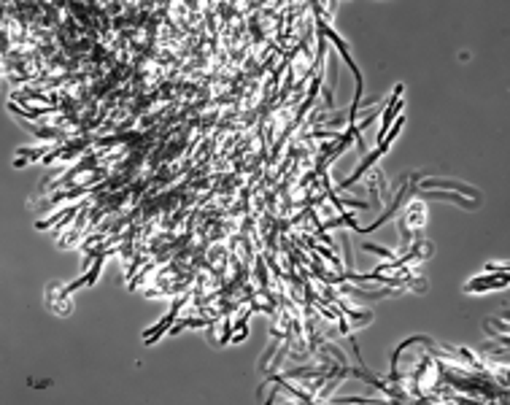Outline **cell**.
<instances>
[{"label": "cell", "mask_w": 510, "mask_h": 405, "mask_svg": "<svg viewBox=\"0 0 510 405\" xmlns=\"http://www.w3.org/2000/svg\"><path fill=\"white\" fill-rule=\"evenodd\" d=\"M46 305L52 308L57 317H68V314L73 311L71 289H68V286H62L60 281H52L49 284V289H46Z\"/></svg>", "instance_id": "6da1fadb"}, {"label": "cell", "mask_w": 510, "mask_h": 405, "mask_svg": "<svg viewBox=\"0 0 510 405\" xmlns=\"http://www.w3.org/2000/svg\"><path fill=\"white\" fill-rule=\"evenodd\" d=\"M400 111H403V84H397L394 87V95L389 98V106L384 111V117H381V130H378V143L387 138V127L394 122V117H400Z\"/></svg>", "instance_id": "7a4b0ae2"}, {"label": "cell", "mask_w": 510, "mask_h": 405, "mask_svg": "<svg viewBox=\"0 0 510 405\" xmlns=\"http://www.w3.org/2000/svg\"><path fill=\"white\" fill-rule=\"evenodd\" d=\"M505 286H508V273H486L464 284V292H486V289H505Z\"/></svg>", "instance_id": "3957f363"}, {"label": "cell", "mask_w": 510, "mask_h": 405, "mask_svg": "<svg viewBox=\"0 0 510 405\" xmlns=\"http://www.w3.org/2000/svg\"><path fill=\"white\" fill-rule=\"evenodd\" d=\"M187 300H189V295H181V298H178L176 303H173V308H170V314H168V317L162 319V321H159L157 327H152V330H149V333L143 335V340H146V343H154V340H157L159 335H162V333H168V330H170V327H173V321H176L178 311H181V308H184V305H187Z\"/></svg>", "instance_id": "277c9868"}, {"label": "cell", "mask_w": 510, "mask_h": 405, "mask_svg": "<svg viewBox=\"0 0 510 405\" xmlns=\"http://www.w3.org/2000/svg\"><path fill=\"white\" fill-rule=\"evenodd\" d=\"M103 260H106V251H103V254H98V257H95V265L87 270V276H84V284H87V286H95L98 276H100V267H103Z\"/></svg>", "instance_id": "5b68a950"}, {"label": "cell", "mask_w": 510, "mask_h": 405, "mask_svg": "<svg viewBox=\"0 0 510 405\" xmlns=\"http://www.w3.org/2000/svg\"><path fill=\"white\" fill-rule=\"evenodd\" d=\"M46 149H49V146H41V149H22L19 154H22V157H33V159H38V157H46Z\"/></svg>", "instance_id": "8992f818"}]
</instances>
